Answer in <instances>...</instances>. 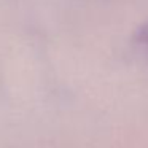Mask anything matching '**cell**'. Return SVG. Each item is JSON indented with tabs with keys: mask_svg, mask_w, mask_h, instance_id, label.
<instances>
[{
	"mask_svg": "<svg viewBox=\"0 0 148 148\" xmlns=\"http://www.w3.org/2000/svg\"><path fill=\"white\" fill-rule=\"evenodd\" d=\"M137 38H138V42H140L142 45L148 46V24H145V26L137 32Z\"/></svg>",
	"mask_w": 148,
	"mask_h": 148,
	"instance_id": "cell-1",
	"label": "cell"
}]
</instances>
